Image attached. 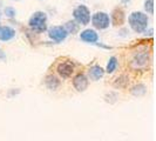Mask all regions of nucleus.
<instances>
[{
    "instance_id": "obj_1",
    "label": "nucleus",
    "mask_w": 156,
    "mask_h": 141,
    "mask_svg": "<svg viewBox=\"0 0 156 141\" xmlns=\"http://www.w3.org/2000/svg\"><path fill=\"white\" fill-rule=\"evenodd\" d=\"M129 25L136 33H142L148 27V16L142 12H133L129 16Z\"/></svg>"
},
{
    "instance_id": "obj_2",
    "label": "nucleus",
    "mask_w": 156,
    "mask_h": 141,
    "mask_svg": "<svg viewBox=\"0 0 156 141\" xmlns=\"http://www.w3.org/2000/svg\"><path fill=\"white\" fill-rule=\"evenodd\" d=\"M47 16L44 12H35L30 19V27L37 33H42L47 30Z\"/></svg>"
},
{
    "instance_id": "obj_3",
    "label": "nucleus",
    "mask_w": 156,
    "mask_h": 141,
    "mask_svg": "<svg viewBox=\"0 0 156 141\" xmlns=\"http://www.w3.org/2000/svg\"><path fill=\"white\" fill-rule=\"evenodd\" d=\"M92 24L95 28L98 30H106L109 27L110 19L109 16L105 12H96L93 16H92Z\"/></svg>"
},
{
    "instance_id": "obj_4",
    "label": "nucleus",
    "mask_w": 156,
    "mask_h": 141,
    "mask_svg": "<svg viewBox=\"0 0 156 141\" xmlns=\"http://www.w3.org/2000/svg\"><path fill=\"white\" fill-rule=\"evenodd\" d=\"M73 16L75 21L81 25H87L90 21V13H89V9L83 6V5H80L78 7L74 9L73 12Z\"/></svg>"
},
{
    "instance_id": "obj_5",
    "label": "nucleus",
    "mask_w": 156,
    "mask_h": 141,
    "mask_svg": "<svg viewBox=\"0 0 156 141\" xmlns=\"http://www.w3.org/2000/svg\"><path fill=\"white\" fill-rule=\"evenodd\" d=\"M130 65L135 70L146 67L148 65V53H146L144 51H140V52L135 53L130 61Z\"/></svg>"
},
{
    "instance_id": "obj_6",
    "label": "nucleus",
    "mask_w": 156,
    "mask_h": 141,
    "mask_svg": "<svg viewBox=\"0 0 156 141\" xmlns=\"http://www.w3.org/2000/svg\"><path fill=\"white\" fill-rule=\"evenodd\" d=\"M67 31L65 30V27L62 26H54L52 27L49 32H48V35L52 40H54L56 42H61L63 40L67 38Z\"/></svg>"
},
{
    "instance_id": "obj_7",
    "label": "nucleus",
    "mask_w": 156,
    "mask_h": 141,
    "mask_svg": "<svg viewBox=\"0 0 156 141\" xmlns=\"http://www.w3.org/2000/svg\"><path fill=\"white\" fill-rule=\"evenodd\" d=\"M56 70H58V73L62 78H68V77H70L73 74V72H74V65H73V63H70V61H63V63L58 65Z\"/></svg>"
},
{
    "instance_id": "obj_8",
    "label": "nucleus",
    "mask_w": 156,
    "mask_h": 141,
    "mask_svg": "<svg viewBox=\"0 0 156 141\" xmlns=\"http://www.w3.org/2000/svg\"><path fill=\"white\" fill-rule=\"evenodd\" d=\"M73 85L75 87V89L79 92H83L88 87V79L86 78V75L83 74H78L74 80H73Z\"/></svg>"
},
{
    "instance_id": "obj_9",
    "label": "nucleus",
    "mask_w": 156,
    "mask_h": 141,
    "mask_svg": "<svg viewBox=\"0 0 156 141\" xmlns=\"http://www.w3.org/2000/svg\"><path fill=\"white\" fill-rule=\"evenodd\" d=\"M80 39L85 42H90V44H94L99 40V35L98 33L94 31V30H85L83 32H81L80 34Z\"/></svg>"
},
{
    "instance_id": "obj_10",
    "label": "nucleus",
    "mask_w": 156,
    "mask_h": 141,
    "mask_svg": "<svg viewBox=\"0 0 156 141\" xmlns=\"http://www.w3.org/2000/svg\"><path fill=\"white\" fill-rule=\"evenodd\" d=\"M16 37V31L8 26H0V40L8 41Z\"/></svg>"
},
{
    "instance_id": "obj_11",
    "label": "nucleus",
    "mask_w": 156,
    "mask_h": 141,
    "mask_svg": "<svg viewBox=\"0 0 156 141\" xmlns=\"http://www.w3.org/2000/svg\"><path fill=\"white\" fill-rule=\"evenodd\" d=\"M112 23L115 26H121L125 23V13L121 8H115L112 13Z\"/></svg>"
},
{
    "instance_id": "obj_12",
    "label": "nucleus",
    "mask_w": 156,
    "mask_h": 141,
    "mask_svg": "<svg viewBox=\"0 0 156 141\" xmlns=\"http://www.w3.org/2000/svg\"><path fill=\"white\" fill-rule=\"evenodd\" d=\"M103 74H105V70L100 66H93L89 70V78L94 81H98L99 79H101L103 77Z\"/></svg>"
},
{
    "instance_id": "obj_13",
    "label": "nucleus",
    "mask_w": 156,
    "mask_h": 141,
    "mask_svg": "<svg viewBox=\"0 0 156 141\" xmlns=\"http://www.w3.org/2000/svg\"><path fill=\"white\" fill-rule=\"evenodd\" d=\"M45 84H46V86L49 89L55 91L56 88H59V86H60V80L56 77H54V75H47L46 79H45Z\"/></svg>"
},
{
    "instance_id": "obj_14",
    "label": "nucleus",
    "mask_w": 156,
    "mask_h": 141,
    "mask_svg": "<svg viewBox=\"0 0 156 141\" xmlns=\"http://www.w3.org/2000/svg\"><path fill=\"white\" fill-rule=\"evenodd\" d=\"M147 92V88L143 84H139L136 86H134L132 88V94L135 95V96H141V95H144Z\"/></svg>"
},
{
    "instance_id": "obj_15",
    "label": "nucleus",
    "mask_w": 156,
    "mask_h": 141,
    "mask_svg": "<svg viewBox=\"0 0 156 141\" xmlns=\"http://www.w3.org/2000/svg\"><path fill=\"white\" fill-rule=\"evenodd\" d=\"M117 67V59L115 56H112L109 59V61L107 63V68H106V72L107 73H113L114 70H116Z\"/></svg>"
},
{
    "instance_id": "obj_16",
    "label": "nucleus",
    "mask_w": 156,
    "mask_h": 141,
    "mask_svg": "<svg viewBox=\"0 0 156 141\" xmlns=\"http://www.w3.org/2000/svg\"><path fill=\"white\" fill-rule=\"evenodd\" d=\"M65 30L67 31V33H75L78 31V26L74 21H68L65 25Z\"/></svg>"
},
{
    "instance_id": "obj_17",
    "label": "nucleus",
    "mask_w": 156,
    "mask_h": 141,
    "mask_svg": "<svg viewBox=\"0 0 156 141\" xmlns=\"http://www.w3.org/2000/svg\"><path fill=\"white\" fill-rule=\"evenodd\" d=\"M144 9L149 14H154V0H146Z\"/></svg>"
},
{
    "instance_id": "obj_18",
    "label": "nucleus",
    "mask_w": 156,
    "mask_h": 141,
    "mask_svg": "<svg viewBox=\"0 0 156 141\" xmlns=\"http://www.w3.org/2000/svg\"><path fill=\"white\" fill-rule=\"evenodd\" d=\"M5 14L8 18H13V16H16V9L13 7H6L5 8Z\"/></svg>"
},
{
    "instance_id": "obj_19",
    "label": "nucleus",
    "mask_w": 156,
    "mask_h": 141,
    "mask_svg": "<svg viewBox=\"0 0 156 141\" xmlns=\"http://www.w3.org/2000/svg\"><path fill=\"white\" fill-rule=\"evenodd\" d=\"M5 59H6V55H5V53L0 49V61H4Z\"/></svg>"
},
{
    "instance_id": "obj_20",
    "label": "nucleus",
    "mask_w": 156,
    "mask_h": 141,
    "mask_svg": "<svg viewBox=\"0 0 156 141\" xmlns=\"http://www.w3.org/2000/svg\"><path fill=\"white\" fill-rule=\"evenodd\" d=\"M16 1H18V0H16Z\"/></svg>"
}]
</instances>
